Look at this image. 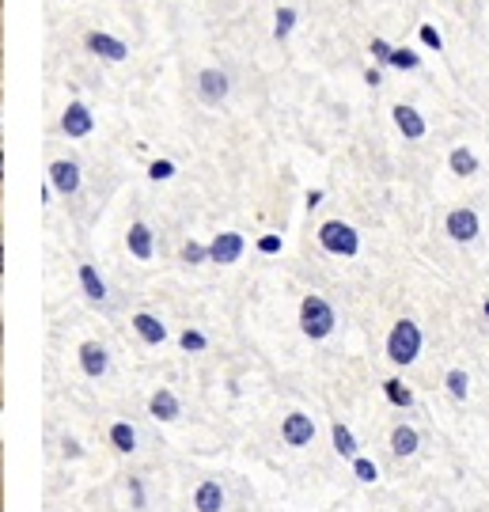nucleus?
I'll use <instances>...</instances> for the list:
<instances>
[{"label":"nucleus","instance_id":"nucleus-30","mask_svg":"<svg viewBox=\"0 0 489 512\" xmlns=\"http://www.w3.org/2000/svg\"><path fill=\"white\" fill-rule=\"evenodd\" d=\"M175 171H179V167L171 164V160H152V164H148V179H152V183H167V179H175Z\"/></svg>","mask_w":489,"mask_h":512},{"label":"nucleus","instance_id":"nucleus-25","mask_svg":"<svg viewBox=\"0 0 489 512\" xmlns=\"http://www.w3.org/2000/svg\"><path fill=\"white\" fill-rule=\"evenodd\" d=\"M444 387H448V395H452L455 403H463V399L471 395V376H467L463 368H448V376H444Z\"/></svg>","mask_w":489,"mask_h":512},{"label":"nucleus","instance_id":"nucleus-10","mask_svg":"<svg viewBox=\"0 0 489 512\" xmlns=\"http://www.w3.org/2000/svg\"><path fill=\"white\" fill-rule=\"evenodd\" d=\"M281 440L289 448H308L311 440H315V421H311V414H304V410L285 414V421H281Z\"/></svg>","mask_w":489,"mask_h":512},{"label":"nucleus","instance_id":"nucleus-17","mask_svg":"<svg viewBox=\"0 0 489 512\" xmlns=\"http://www.w3.org/2000/svg\"><path fill=\"white\" fill-rule=\"evenodd\" d=\"M194 509L198 512H220L224 509V486L213 482V478H205L198 490H194Z\"/></svg>","mask_w":489,"mask_h":512},{"label":"nucleus","instance_id":"nucleus-14","mask_svg":"<svg viewBox=\"0 0 489 512\" xmlns=\"http://www.w3.org/2000/svg\"><path fill=\"white\" fill-rule=\"evenodd\" d=\"M133 330H137V338L145 346H163L167 342V327H163V319H156L152 311H137L133 315Z\"/></svg>","mask_w":489,"mask_h":512},{"label":"nucleus","instance_id":"nucleus-8","mask_svg":"<svg viewBox=\"0 0 489 512\" xmlns=\"http://www.w3.org/2000/svg\"><path fill=\"white\" fill-rule=\"evenodd\" d=\"M444 232H448V239H455V243H474L478 232H482V220H478L474 209L459 205V209H452V213L444 217Z\"/></svg>","mask_w":489,"mask_h":512},{"label":"nucleus","instance_id":"nucleus-29","mask_svg":"<svg viewBox=\"0 0 489 512\" xmlns=\"http://www.w3.org/2000/svg\"><path fill=\"white\" fill-rule=\"evenodd\" d=\"M179 346L186 349V353H205V349H209V338H205L201 330H182Z\"/></svg>","mask_w":489,"mask_h":512},{"label":"nucleus","instance_id":"nucleus-34","mask_svg":"<svg viewBox=\"0 0 489 512\" xmlns=\"http://www.w3.org/2000/svg\"><path fill=\"white\" fill-rule=\"evenodd\" d=\"M61 452H65V459H80V456H84L80 440H73V437H65V444H61Z\"/></svg>","mask_w":489,"mask_h":512},{"label":"nucleus","instance_id":"nucleus-35","mask_svg":"<svg viewBox=\"0 0 489 512\" xmlns=\"http://www.w3.org/2000/svg\"><path fill=\"white\" fill-rule=\"evenodd\" d=\"M364 84L368 88H383V73L380 69H364Z\"/></svg>","mask_w":489,"mask_h":512},{"label":"nucleus","instance_id":"nucleus-5","mask_svg":"<svg viewBox=\"0 0 489 512\" xmlns=\"http://www.w3.org/2000/svg\"><path fill=\"white\" fill-rule=\"evenodd\" d=\"M46 183L54 186L61 198H73V194H80V186H84V171H80L76 160H54L50 171H46Z\"/></svg>","mask_w":489,"mask_h":512},{"label":"nucleus","instance_id":"nucleus-13","mask_svg":"<svg viewBox=\"0 0 489 512\" xmlns=\"http://www.w3.org/2000/svg\"><path fill=\"white\" fill-rule=\"evenodd\" d=\"M126 247L137 262H148V258L156 255V236H152V228H148L145 220H133V224H129Z\"/></svg>","mask_w":489,"mask_h":512},{"label":"nucleus","instance_id":"nucleus-20","mask_svg":"<svg viewBox=\"0 0 489 512\" xmlns=\"http://www.w3.org/2000/svg\"><path fill=\"white\" fill-rule=\"evenodd\" d=\"M80 289H84V296H88L91 304H103V300H107V281L99 277V270H95L91 262L80 266Z\"/></svg>","mask_w":489,"mask_h":512},{"label":"nucleus","instance_id":"nucleus-2","mask_svg":"<svg viewBox=\"0 0 489 512\" xmlns=\"http://www.w3.org/2000/svg\"><path fill=\"white\" fill-rule=\"evenodd\" d=\"M334 327H338V315L330 308V300H323L319 293H308L300 300V330H304V338L323 342V338L334 334Z\"/></svg>","mask_w":489,"mask_h":512},{"label":"nucleus","instance_id":"nucleus-3","mask_svg":"<svg viewBox=\"0 0 489 512\" xmlns=\"http://www.w3.org/2000/svg\"><path fill=\"white\" fill-rule=\"evenodd\" d=\"M194 99L209 110L224 107V103L232 99V76L224 73L220 65H205V69H198V73H194Z\"/></svg>","mask_w":489,"mask_h":512},{"label":"nucleus","instance_id":"nucleus-28","mask_svg":"<svg viewBox=\"0 0 489 512\" xmlns=\"http://www.w3.org/2000/svg\"><path fill=\"white\" fill-rule=\"evenodd\" d=\"M391 54H395V46H391L387 38H372V42H368V57H372L380 69H387V65H391Z\"/></svg>","mask_w":489,"mask_h":512},{"label":"nucleus","instance_id":"nucleus-11","mask_svg":"<svg viewBox=\"0 0 489 512\" xmlns=\"http://www.w3.org/2000/svg\"><path fill=\"white\" fill-rule=\"evenodd\" d=\"M391 118H395V129H399L406 141H421V137L429 133V122H425V114H421L414 103H395V107H391Z\"/></svg>","mask_w":489,"mask_h":512},{"label":"nucleus","instance_id":"nucleus-16","mask_svg":"<svg viewBox=\"0 0 489 512\" xmlns=\"http://www.w3.org/2000/svg\"><path fill=\"white\" fill-rule=\"evenodd\" d=\"M148 414L156 421H175L182 414V403L175 399V391H167V387H160L152 399H148Z\"/></svg>","mask_w":489,"mask_h":512},{"label":"nucleus","instance_id":"nucleus-31","mask_svg":"<svg viewBox=\"0 0 489 512\" xmlns=\"http://www.w3.org/2000/svg\"><path fill=\"white\" fill-rule=\"evenodd\" d=\"M353 475H357V482H376V478H380V467H376L372 459L357 456L353 459Z\"/></svg>","mask_w":489,"mask_h":512},{"label":"nucleus","instance_id":"nucleus-15","mask_svg":"<svg viewBox=\"0 0 489 512\" xmlns=\"http://www.w3.org/2000/svg\"><path fill=\"white\" fill-rule=\"evenodd\" d=\"M478 156H474V148L467 145H455L452 152H448V171H452L455 179H474L478 175Z\"/></svg>","mask_w":489,"mask_h":512},{"label":"nucleus","instance_id":"nucleus-27","mask_svg":"<svg viewBox=\"0 0 489 512\" xmlns=\"http://www.w3.org/2000/svg\"><path fill=\"white\" fill-rule=\"evenodd\" d=\"M417 38H421V46H429L433 54H444V35H440V27L421 23V27H417Z\"/></svg>","mask_w":489,"mask_h":512},{"label":"nucleus","instance_id":"nucleus-19","mask_svg":"<svg viewBox=\"0 0 489 512\" xmlns=\"http://www.w3.org/2000/svg\"><path fill=\"white\" fill-rule=\"evenodd\" d=\"M417 448H421V437H417L414 425H395V429H391V452L399 459H410Z\"/></svg>","mask_w":489,"mask_h":512},{"label":"nucleus","instance_id":"nucleus-36","mask_svg":"<svg viewBox=\"0 0 489 512\" xmlns=\"http://www.w3.org/2000/svg\"><path fill=\"white\" fill-rule=\"evenodd\" d=\"M315 205H323V190H308V209H315Z\"/></svg>","mask_w":489,"mask_h":512},{"label":"nucleus","instance_id":"nucleus-24","mask_svg":"<svg viewBox=\"0 0 489 512\" xmlns=\"http://www.w3.org/2000/svg\"><path fill=\"white\" fill-rule=\"evenodd\" d=\"M387 69H395V73H417V69H421V54H417L414 46H395Z\"/></svg>","mask_w":489,"mask_h":512},{"label":"nucleus","instance_id":"nucleus-37","mask_svg":"<svg viewBox=\"0 0 489 512\" xmlns=\"http://www.w3.org/2000/svg\"><path fill=\"white\" fill-rule=\"evenodd\" d=\"M482 311H486V319H489V300H486V304H482Z\"/></svg>","mask_w":489,"mask_h":512},{"label":"nucleus","instance_id":"nucleus-23","mask_svg":"<svg viewBox=\"0 0 489 512\" xmlns=\"http://www.w3.org/2000/svg\"><path fill=\"white\" fill-rule=\"evenodd\" d=\"M383 395H387V403L399 406V410H410L414 406V391L402 384L399 376H391V380H383Z\"/></svg>","mask_w":489,"mask_h":512},{"label":"nucleus","instance_id":"nucleus-12","mask_svg":"<svg viewBox=\"0 0 489 512\" xmlns=\"http://www.w3.org/2000/svg\"><path fill=\"white\" fill-rule=\"evenodd\" d=\"M76 357H80L84 376H91V380H103L110 372V353H107V346H99V342H80Z\"/></svg>","mask_w":489,"mask_h":512},{"label":"nucleus","instance_id":"nucleus-7","mask_svg":"<svg viewBox=\"0 0 489 512\" xmlns=\"http://www.w3.org/2000/svg\"><path fill=\"white\" fill-rule=\"evenodd\" d=\"M84 50H88L91 57H103V61H110V65H122L129 57V46L122 42V38L107 35V31H88L84 35Z\"/></svg>","mask_w":489,"mask_h":512},{"label":"nucleus","instance_id":"nucleus-6","mask_svg":"<svg viewBox=\"0 0 489 512\" xmlns=\"http://www.w3.org/2000/svg\"><path fill=\"white\" fill-rule=\"evenodd\" d=\"M91 129H95V118H91V107L84 99H73L69 107L61 110V133L69 141H84V137H91Z\"/></svg>","mask_w":489,"mask_h":512},{"label":"nucleus","instance_id":"nucleus-33","mask_svg":"<svg viewBox=\"0 0 489 512\" xmlns=\"http://www.w3.org/2000/svg\"><path fill=\"white\" fill-rule=\"evenodd\" d=\"M129 497H133V509H148L145 482H141V478H129Z\"/></svg>","mask_w":489,"mask_h":512},{"label":"nucleus","instance_id":"nucleus-22","mask_svg":"<svg viewBox=\"0 0 489 512\" xmlns=\"http://www.w3.org/2000/svg\"><path fill=\"white\" fill-rule=\"evenodd\" d=\"M296 19H300V12H296L292 4H281L277 16H273V38H277V42H289L292 31H296Z\"/></svg>","mask_w":489,"mask_h":512},{"label":"nucleus","instance_id":"nucleus-32","mask_svg":"<svg viewBox=\"0 0 489 512\" xmlns=\"http://www.w3.org/2000/svg\"><path fill=\"white\" fill-rule=\"evenodd\" d=\"M281 247H285V239L277 236V232H266V236L258 239V251L262 255H281Z\"/></svg>","mask_w":489,"mask_h":512},{"label":"nucleus","instance_id":"nucleus-1","mask_svg":"<svg viewBox=\"0 0 489 512\" xmlns=\"http://www.w3.org/2000/svg\"><path fill=\"white\" fill-rule=\"evenodd\" d=\"M421 346H425L421 327H417L414 319H399V323L391 327V334H387V361L399 368L414 365L417 357H421Z\"/></svg>","mask_w":489,"mask_h":512},{"label":"nucleus","instance_id":"nucleus-9","mask_svg":"<svg viewBox=\"0 0 489 512\" xmlns=\"http://www.w3.org/2000/svg\"><path fill=\"white\" fill-rule=\"evenodd\" d=\"M243 251H247V239L239 232H217L209 239V262H217V266H236Z\"/></svg>","mask_w":489,"mask_h":512},{"label":"nucleus","instance_id":"nucleus-18","mask_svg":"<svg viewBox=\"0 0 489 512\" xmlns=\"http://www.w3.org/2000/svg\"><path fill=\"white\" fill-rule=\"evenodd\" d=\"M330 440H334V452H338L342 459H349V463L361 456V444H357V437H353V429L342 425V421L330 425Z\"/></svg>","mask_w":489,"mask_h":512},{"label":"nucleus","instance_id":"nucleus-21","mask_svg":"<svg viewBox=\"0 0 489 512\" xmlns=\"http://www.w3.org/2000/svg\"><path fill=\"white\" fill-rule=\"evenodd\" d=\"M107 437H110V444H114V452H122V456H133V452H137V429H133L129 421H114Z\"/></svg>","mask_w":489,"mask_h":512},{"label":"nucleus","instance_id":"nucleus-4","mask_svg":"<svg viewBox=\"0 0 489 512\" xmlns=\"http://www.w3.org/2000/svg\"><path fill=\"white\" fill-rule=\"evenodd\" d=\"M319 247L334 258H357V251H361V232L353 224H345V220H323L319 224Z\"/></svg>","mask_w":489,"mask_h":512},{"label":"nucleus","instance_id":"nucleus-26","mask_svg":"<svg viewBox=\"0 0 489 512\" xmlns=\"http://www.w3.org/2000/svg\"><path fill=\"white\" fill-rule=\"evenodd\" d=\"M182 262H186V266H205V262H209V243L186 239V243H182Z\"/></svg>","mask_w":489,"mask_h":512}]
</instances>
